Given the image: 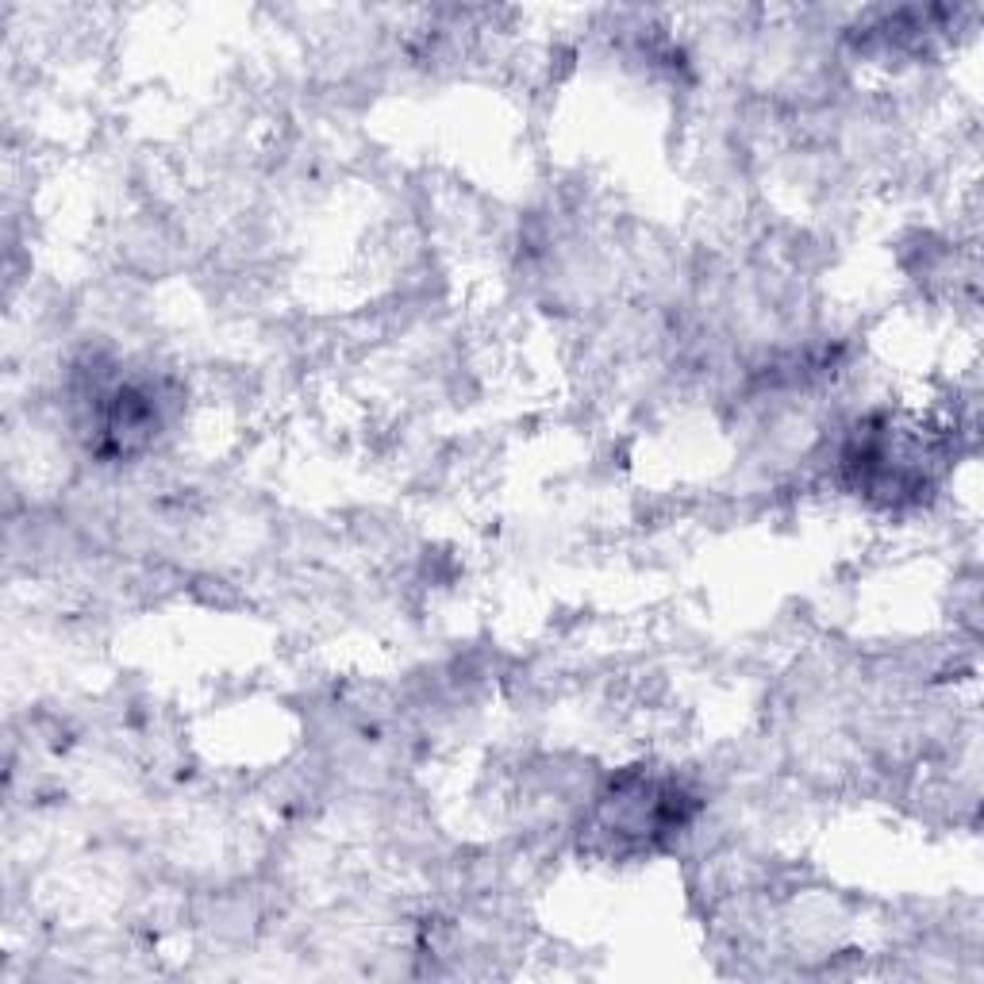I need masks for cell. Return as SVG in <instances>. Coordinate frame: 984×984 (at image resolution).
<instances>
[{
  "label": "cell",
  "mask_w": 984,
  "mask_h": 984,
  "mask_svg": "<svg viewBox=\"0 0 984 984\" xmlns=\"http://www.w3.org/2000/svg\"><path fill=\"white\" fill-rule=\"evenodd\" d=\"M116 400H131V404H135L139 393H135V389H116ZM120 427H123V408H116V412L108 416V435H123ZM127 427H131V435H135V431H154V427H158V412H154V408H143V412L131 408V412H127Z\"/></svg>",
  "instance_id": "cell-1"
}]
</instances>
